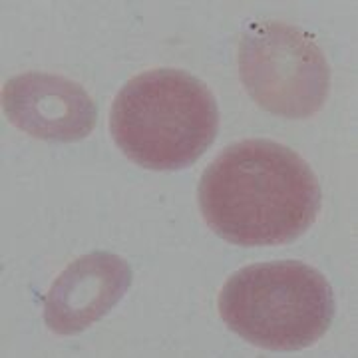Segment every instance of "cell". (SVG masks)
<instances>
[{
    "instance_id": "cell-1",
    "label": "cell",
    "mask_w": 358,
    "mask_h": 358,
    "mask_svg": "<svg viewBox=\"0 0 358 358\" xmlns=\"http://www.w3.org/2000/svg\"><path fill=\"white\" fill-rule=\"evenodd\" d=\"M197 199L211 231L241 247L291 243L313 227L322 203L310 166L273 140L225 148L203 171Z\"/></svg>"
},
{
    "instance_id": "cell-3",
    "label": "cell",
    "mask_w": 358,
    "mask_h": 358,
    "mask_svg": "<svg viewBox=\"0 0 358 358\" xmlns=\"http://www.w3.org/2000/svg\"><path fill=\"white\" fill-rule=\"evenodd\" d=\"M219 315L247 343L291 352L313 346L331 329L334 294L327 277L307 263H255L223 285Z\"/></svg>"
},
{
    "instance_id": "cell-4",
    "label": "cell",
    "mask_w": 358,
    "mask_h": 358,
    "mask_svg": "<svg viewBox=\"0 0 358 358\" xmlns=\"http://www.w3.org/2000/svg\"><path fill=\"white\" fill-rule=\"evenodd\" d=\"M239 78L268 114L305 120L329 98L331 68L319 44L285 22H251L239 44Z\"/></svg>"
},
{
    "instance_id": "cell-2",
    "label": "cell",
    "mask_w": 358,
    "mask_h": 358,
    "mask_svg": "<svg viewBox=\"0 0 358 358\" xmlns=\"http://www.w3.org/2000/svg\"><path fill=\"white\" fill-rule=\"evenodd\" d=\"M110 131L134 164L178 171L193 166L217 138V102L189 72L154 68L120 90L110 110Z\"/></svg>"
},
{
    "instance_id": "cell-6",
    "label": "cell",
    "mask_w": 358,
    "mask_h": 358,
    "mask_svg": "<svg viewBox=\"0 0 358 358\" xmlns=\"http://www.w3.org/2000/svg\"><path fill=\"white\" fill-rule=\"evenodd\" d=\"M131 268L122 257L94 251L60 273L44 299V320L54 333L68 336L86 331L124 299Z\"/></svg>"
},
{
    "instance_id": "cell-5",
    "label": "cell",
    "mask_w": 358,
    "mask_h": 358,
    "mask_svg": "<svg viewBox=\"0 0 358 358\" xmlns=\"http://www.w3.org/2000/svg\"><path fill=\"white\" fill-rule=\"evenodd\" d=\"M2 108L20 131L46 141H80L96 126V103L80 84L58 74L26 72L2 90Z\"/></svg>"
}]
</instances>
